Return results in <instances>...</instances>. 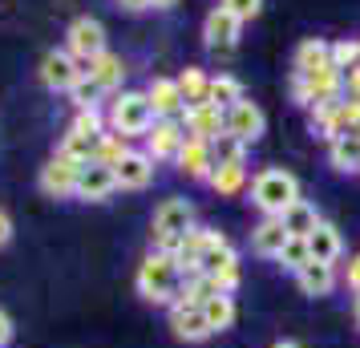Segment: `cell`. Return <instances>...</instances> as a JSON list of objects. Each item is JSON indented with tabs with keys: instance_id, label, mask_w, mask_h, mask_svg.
Masks as SVG:
<instances>
[{
	"instance_id": "obj_1",
	"label": "cell",
	"mask_w": 360,
	"mask_h": 348,
	"mask_svg": "<svg viewBox=\"0 0 360 348\" xmlns=\"http://www.w3.org/2000/svg\"><path fill=\"white\" fill-rule=\"evenodd\" d=\"M182 283H186V276H182L179 259L166 251H150L138 267V292L150 304H174L182 296Z\"/></svg>"
},
{
	"instance_id": "obj_2",
	"label": "cell",
	"mask_w": 360,
	"mask_h": 348,
	"mask_svg": "<svg viewBox=\"0 0 360 348\" xmlns=\"http://www.w3.org/2000/svg\"><path fill=\"white\" fill-rule=\"evenodd\" d=\"M295 199H300V183H295L292 170L271 166V170H259V174L251 179V202L259 207L263 215H276L279 219Z\"/></svg>"
},
{
	"instance_id": "obj_3",
	"label": "cell",
	"mask_w": 360,
	"mask_h": 348,
	"mask_svg": "<svg viewBox=\"0 0 360 348\" xmlns=\"http://www.w3.org/2000/svg\"><path fill=\"white\" fill-rule=\"evenodd\" d=\"M191 227H195V207L186 199H166L154 211V251H166L170 255Z\"/></svg>"
},
{
	"instance_id": "obj_4",
	"label": "cell",
	"mask_w": 360,
	"mask_h": 348,
	"mask_svg": "<svg viewBox=\"0 0 360 348\" xmlns=\"http://www.w3.org/2000/svg\"><path fill=\"white\" fill-rule=\"evenodd\" d=\"M154 126V105H150L146 94L138 89H122L110 105V130H117L122 138H134V134H146Z\"/></svg>"
},
{
	"instance_id": "obj_5",
	"label": "cell",
	"mask_w": 360,
	"mask_h": 348,
	"mask_svg": "<svg viewBox=\"0 0 360 348\" xmlns=\"http://www.w3.org/2000/svg\"><path fill=\"white\" fill-rule=\"evenodd\" d=\"M77 77H85V65L73 57L69 49H53L41 57V85L53 89V94H69Z\"/></svg>"
},
{
	"instance_id": "obj_6",
	"label": "cell",
	"mask_w": 360,
	"mask_h": 348,
	"mask_svg": "<svg viewBox=\"0 0 360 348\" xmlns=\"http://www.w3.org/2000/svg\"><path fill=\"white\" fill-rule=\"evenodd\" d=\"M65 49L82 61V65H89L94 57H101L105 53V25L94 17H77L73 25H69L65 33Z\"/></svg>"
},
{
	"instance_id": "obj_7",
	"label": "cell",
	"mask_w": 360,
	"mask_h": 348,
	"mask_svg": "<svg viewBox=\"0 0 360 348\" xmlns=\"http://www.w3.org/2000/svg\"><path fill=\"white\" fill-rule=\"evenodd\" d=\"M182 142H186V126L182 117H154V126L146 130V154L154 162L162 158H179Z\"/></svg>"
},
{
	"instance_id": "obj_8",
	"label": "cell",
	"mask_w": 360,
	"mask_h": 348,
	"mask_svg": "<svg viewBox=\"0 0 360 348\" xmlns=\"http://www.w3.org/2000/svg\"><path fill=\"white\" fill-rule=\"evenodd\" d=\"M77 174H82V162H73L65 154H57L49 162L41 166V191L49 195V199H69L73 191H77Z\"/></svg>"
},
{
	"instance_id": "obj_9",
	"label": "cell",
	"mask_w": 360,
	"mask_h": 348,
	"mask_svg": "<svg viewBox=\"0 0 360 348\" xmlns=\"http://www.w3.org/2000/svg\"><path fill=\"white\" fill-rule=\"evenodd\" d=\"M263 130H267V117H263V110H259L251 98H239V101L227 110V134H231V138H239L243 146L259 142Z\"/></svg>"
},
{
	"instance_id": "obj_10",
	"label": "cell",
	"mask_w": 360,
	"mask_h": 348,
	"mask_svg": "<svg viewBox=\"0 0 360 348\" xmlns=\"http://www.w3.org/2000/svg\"><path fill=\"white\" fill-rule=\"evenodd\" d=\"M239 29H243V20L235 17L231 8L214 4L211 13H207V20H202V41H207V49L231 53L235 49V41H239Z\"/></svg>"
},
{
	"instance_id": "obj_11",
	"label": "cell",
	"mask_w": 360,
	"mask_h": 348,
	"mask_svg": "<svg viewBox=\"0 0 360 348\" xmlns=\"http://www.w3.org/2000/svg\"><path fill=\"white\" fill-rule=\"evenodd\" d=\"M114 179L122 191H146L154 183V158L146 150H126L114 162Z\"/></svg>"
},
{
	"instance_id": "obj_12",
	"label": "cell",
	"mask_w": 360,
	"mask_h": 348,
	"mask_svg": "<svg viewBox=\"0 0 360 348\" xmlns=\"http://www.w3.org/2000/svg\"><path fill=\"white\" fill-rule=\"evenodd\" d=\"M117 191V179H114V166H101V162H85L82 174H77V191L73 199L82 202H105L110 195Z\"/></svg>"
},
{
	"instance_id": "obj_13",
	"label": "cell",
	"mask_w": 360,
	"mask_h": 348,
	"mask_svg": "<svg viewBox=\"0 0 360 348\" xmlns=\"http://www.w3.org/2000/svg\"><path fill=\"white\" fill-rule=\"evenodd\" d=\"M182 126L191 138L198 142H214V138H223L227 134V110H219V105H191L186 114H182Z\"/></svg>"
},
{
	"instance_id": "obj_14",
	"label": "cell",
	"mask_w": 360,
	"mask_h": 348,
	"mask_svg": "<svg viewBox=\"0 0 360 348\" xmlns=\"http://www.w3.org/2000/svg\"><path fill=\"white\" fill-rule=\"evenodd\" d=\"M170 328L186 344H198V340L214 336L211 324H207V316H202V308H195V304H170Z\"/></svg>"
},
{
	"instance_id": "obj_15",
	"label": "cell",
	"mask_w": 360,
	"mask_h": 348,
	"mask_svg": "<svg viewBox=\"0 0 360 348\" xmlns=\"http://www.w3.org/2000/svg\"><path fill=\"white\" fill-rule=\"evenodd\" d=\"M288 239H292V235H288V227H283V219H276V215H263L259 223L251 227V251L263 255V259H276Z\"/></svg>"
},
{
	"instance_id": "obj_16",
	"label": "cell",
	"mask_w": 360,
	"mask_h": 348,
	"mask_svg": "<svg viewBox=\"0 0 360 348\" xmlns=\"http://www.w3.org/2000/svg\"><path fill=\"white\" fill-rule=\"evenodd\" d=\"M179 170L186 174V179H198V183H207L214 170V154H211V142H198V138H186L179 150Z\"/></svg>"
},
{
	"instance_id": "obj_17",
	"label": "cell",
	"mask_w": 360,
	"mask_h": 348,
	"mask_svg": "<svg viewBox=\"0 0 360 348\" xmlns=\"http://www.w3.org/2000/svg\"><path fill=\"white\" fill-rule=\"evenodd\" d=\"M146 98L154 105V117H182L186 114V101H182V89L179 82H170V77H154L146 85Z\"/></svg>"
},
{
	"instance_id": "obj_18",
	"label": "cell",
	"mask_w": 360,
	"mask_h": 348,
	"mask_svg": "<svg viewBox=\"0 0 360 348\" xmlns=\"http://www.w3.org/2000/svg\"><path fill=\"white\" fill-rule=\"evenodd\" d=\"M295 283H300L304 296H332V288H336V264L308 259V264L295 271Z\"/></svg>"
},
{
	"instance_id": "obj_19",
	"label": "cell",
	"mask_w": 360,
	"mask_h": 348,
	"mask_svg": "<svg viewBox=\"0 0 360 348\" xmlns=\"http://www.w3.org/2000/svg\"><path fill=\"white\" fill-rule=\"evenodd\" d=\"M308 251H311V259H320V264H336V259L344 255L340 231H336L332 223H324V219H320V227L308 235Z\"/></svg>"
},
{
	"instance_id": "obj_20",
	"label": "cell",
	"mask_w": 360,
	"mask_h": 348,
	"mask_svg": "<svg viewBox=\"0 0 360 348\" xmlns=\"http://www.w3.org/2000/svg\"><path fill=\"white\" fill-rule=\"evenodd\" d=\"M85 73H89V77H94L105 94H110V89H117V85H122V77H126V61H122L117 53L105 49L101 57H94V61L85 65Z\"/></svg>"
},
{
	"instance_id": "obj_21",
	"label": "cell",
	"mask_w": 360,
	"mask_h": 348,
	"mask_svg": "<svg viewBox=\"0 0 360 348\" xmlns=\"http://www.w3.org/2000/svg\"><path fill=\"white\" fill-rule=\"evenodd\" d=\"M279 219H283L288 235H295V239H308V235L316 231V227H320V211H316V207H311L308 199H295Z\"/></svg>"
},
{
	"instance_id": "obj_22",
	"label": "cell",
	"mask_w": 360,
	"mask_h": 348,
	"mask_svg": "<svg viewBox=\"0 0 360 348\" xmlns=\"http://www.w3.org/2000/svg\"><path fill=\"white\" fill-rule=\"evenodd\" d=\"M320 69H332V45L311 37L295 49V73H320Z\"/></svg>"
},
{
	"instance_id": "obj_23",
	"label": "cell",
	"mask_w": 360,
	"mask_h": 348,
	"mask_svg": "<svg viewBox=\"0 0 360 348\" xmlns=\"http://www.w3.org/2000/svg\"><path fill=\"white\" fill-rule=\"evenodd\" d=\"M207 183H211V191L223 195V199H227V195H239L247 186V162H219Z\"/></svg>"
},
{
	"instance_id": "obj_24",
	"label": "cell",
	"mask_w": 360,
	"mask_h": 348,
	"mask_svg": "<svg viewBox=\"0 0 360 348\" xmlns=\"http://www.w3.org/2000/svg\"><path fill=\"white\" fill-rule=\"evenodd\" d=\"M328 162L344 170V174H360V138L356 134H344L336 142H328Z\"/></svg>"
},
{
	"instance_id": "obj_25",
	"label": "cell",
	"mask_w": 360,
	"mask_h": 348,
	"mask_svg": "<svg viewBox=\"0 0 360 348\" xmlns=\"http://www.w3.org/2000/svg\"><path fill=\"white\" fill-rule=\"evenodd\" d=\"M179 89H182L186 110H191V105H207V101H211V77H207L202 69H195V65L179 77Z\"/></svg>"
},
{
	"instance_id": "obj_26",
	"label": "cell",
	"mask_w": 360,
	"mask_h": 348,
	"mask_svg": "<svg viewBox=\"0 0 360 348\" xmlns=\"http://www.w3.org/2000/svg\"><path fill=\"white\" fill-rule=\"evenodd\" d=\"M202 316H207L211 332H227L231 324H235V299L219 292V296H211L207 304H202Z\"/></svg>"
},
{
	"instance_id": "obj_27",
	"label": "cell",
	"mask_w": 360,
	"mask_h": 348,
	"mask_svg": "<svg viewBox=\"0 0 360 348\" xmlns=\"http://www.w3.org/2000/svg\"><path fill=\"white\" fill-rule=\"evenodd\" d=\"M57 154H65V158H73V162H94L98 158V138H89V134H65V142H61V150Z\"/></svg>"
},
{
	"instance_id": "obj_28",
	"label": "cell",
	"mask_w": 360,
	"mask_h": 348,
	"mask_svg": "<svg viewBox=\"0 0 360 348\" xmlns=\"http://www.w3.org/2000/svg\"><path fill=\"white\" fill-rule=\"evenodd\" d=\"M239 98H243V85L235 82V77H227V73L211 77V105H219V110H231Z\"/></svg>"
},
{
	"instance_id": "obj_29",
	"label": "cell",
	"mask_w": 360,
	"mask_h": 348,
	"mask_svg": "<svg viewBox=\"0 0 360 348\" xmlns=\"http://www.w3.org/2000/svg\"><path fill=\"white\" fill-rule=\"evenodd\" d=\"M101 94H105V89H101L89 73H85V77H77V85L69 89V98H73V105H77V110H98Z\"/></svg>"
},
{
	"instance_id": "obj_30",
	"label": "cell",
	"mask_w": 360,
	"mask_h": 348,
	"mask_svg": "<svg viewBox=\"0 0 360 348\" xmlns=\"http://www.w3.org/2000/svg\"><path fill=\"white\" fill-rule=\"evenodd\" d=\"M276 259H279V267H288V271L295 276V271H300V267H304V264L311 259V251H308V239H295V235H292V239L283 243V251H279Z\"/></svg>"
},
{
	"instance_id": "obj_31",
	"label": "cell",
	"mask_w": 360,
	"mask_h": 348,
	"mask_svg": "<svg viewBox=\"0 0 360 348\" xmlns=\"http://www.w3.org/2000/svg\"><path fill=\"white\" fill-rule=\"evenodd\" d=\"M126 150H130V146H126V138H122V134H117V130H105V134L98 138V158H94V162L114 166L117 158L126 154Z\"/></svg>"
},
{
	"instance_id": "obj_32",
	"label": "cell",
	"mask_w": 360,
	"mask_h": 348,
	"mask_svg": "<svg viewBox=\"0 0 360 348\" xmlns=\"http://www.w3.org/2000/svg\"><path fill=\"white\" fill-rule=\"evenodd\" d=\"M211 154H214V166H219V162H247V146L239 142V138H231V134L214 138Z\"/></svg>"
},
{
	"instance_id": "obj_33",
	"label": "cell",
	"mask_w": 360,
	"mask_h": 348,
	"mask_svg": "<svg viewBox=\"0 0 360 348\" xmlns=\"http://www.w3.org/2000/svg\"><path fill=\"white\" fill-rule=\"evenodd\" d=\"M356 65H360V41H336L332 45V69L352 73Z\"/></svg>"
},
{
	"instance_id": "obj_34",
	"label": "cell",
	"mask_w": 360,
	"mask_h": 348,
	"mask_svg": "<svg viewBox=\"0 0 360 348\" xmlns=\"http://www.w3.org/2000/svg\"><path fill=\"white\" fill-rule=\"evenodd\" d=\"M105 117H101V110H77V117H73V126L69 130L73 134H89V138H101L105 134Z\"/></svg>"
},
{
	"instance_id": "obj_35",
	"label": "cell",
	"mask_w": 360,
	"mask_h": 348,
	"mask_svg": "<svg viewBox=\"0 0 360 348\" xmlns=\"http://www.w3.org/2000/svg\"><path fill=\"white\" fill-rule=\"evenodd\" d=\"M223 8H231L239 20H255L263 8V0H223Z\"/></svg>"
},
{
	"instance_id": "obj_36",
	"label": "cell",
	"mask_w": 360,
	"mask_h": 348,
	"mask_svg": "<svg viewBox=\"0 0 360 348\" xmlns=\"http://www.w3.org/2000/svg\"><path fill=\"white\" fill-rule=\"evenodd\" d=\"M348 288H352V292H360V255H352V259H348Z\"/></svg>"
},
{
	"instance_id": "obj_37",
	"label": "cell",
	"mask_w": 360,
	"mask_h": 348,
	"mask_svg": "<svg viewBox=\"0 0 360 348\" xmlns=\"http://www.w3.org/2000/svg\"><path fill=\"white\" fill-rule=\"evenodd\" d=\"M8 340H13V320H8V316L0 312V348L8 344Z\"/></svg>"
},
{
	"instance_id": "obj_38",
	"label": "cell",
	"mask_w": 360,
	"mask_h": 348,
	"mask_svg": "<svg viewBox=\"0 0 360 348\" xmlns=\"http://www.w3.org/2000/svg\"><path fill=\"white\" fill-rule=\"evenodd\" d=\"M8 239H13V219H8L4 211H0V247H4Z\"/></svg>"
},
{
	"instance_id": "obj_39",
	"label": "cell",
	"mask_w": 360,
	"mask_h": 348,
	"mask_svg": "<svg viewBox=\"0 0 360 348\" xmlns=\"http://www.w3.org/2000/svg\"><path fill=\"white\" fill-rule=\"evenodd\" d=\"M122 8H130V13H142V8H150V0H117Z\"/></svg>"
},
{
	"instance_id": "obj_40",
	"label": "cell",
	"mask_w": 360,
	"mask_h": 348,
	"mask_svg": "<svg viewBox=\"0 0 360 348\" xmlns=\"http://www.w3.org/2000/svg\"><path fill=\"white\" fill-rule=\"evenodd\" d=\"M179 0H150V8H174Z\"/></svg>"
},
{
	"instance_id": "obj_41",
	"label": "cell",
	"mask_w": 360,
	"mask_h": 348,
	"mask_svg": "<svg viewBox=\"0 0 360 348\" xmlns=\"http://www.w3.org/2000/svg\"><path fill=\"white\" fill-rule=\"evenodd\" d=\"M271 348H300V344H295V340H276Z\"/></svg>"
},
{
	"instance_id": "obj_42",
	"label": "cell",
	"mask_w": 360,
	"mask_h": 348,
	"mask_svg": "<svg viewBox=\"0 0 360 348\" xmlns=\"http://www.w3.org/2000/svg\"><path fill=\"white\" fill-rule=\"evenodd\" d=\"M356 320H360V292H356Z\"/></svg>"
}]
</instances>
